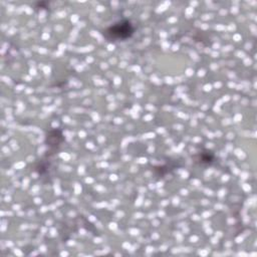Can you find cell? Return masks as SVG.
I'll return each mask as SVG.
<instances>
[{"label":"cell","mask_w":257,"mask_h":257,"mask_svg":"<svg viewBox=\"0 0 257 257\" xmlns=\"http://www.w3.org/2000/svg\"><path fill=\"white\" fill-rule=\"evenodd\" d=\"M134 32V29L131 25L130 22H119L113 26H111L108 29V33L115 37V38H120V39H125L130 37Z\"/></svg>","instance_id":"obj_1"}]
</instances>
